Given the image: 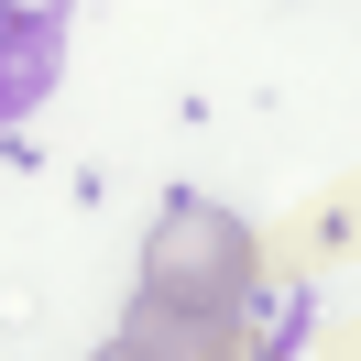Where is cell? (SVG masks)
I'll return each mask as SVG.
<instances>
[{
    "instance_id": "cell-1",
    "label": "cell",
    "mask_w": 361,
    "mask_h": 361,
    "mask_svg": "<svg viewBox=\"0 0 361 361\" xmlns=\"http://www.w3.org/2000/svg\"><path fill=\"white\" fill-rule=\"evenodd\" d=\"M142 295H164L186 317H230L252 295V219H230L219 197H176L142 230Z\"/></svg>"
},
{
    "instance_id": "cell-2",
    "label": "cell",
    "mask_w": 361,
    "mask_h": 361,
    "mask_svg": "<svg viewBox=\"0 0 361 361\" xmlns=\"http://www.w3.org/2000/svg\"><path fill=\"white\" fill-rule=\"evenodd\" d=\"M55 55H66V44H55V23H44V11L0 0V121H23L33 99L55 88Z\"/></svg>"
},
{
    "instance_id": "cell-3",
    "label": "cell",
    "mask_w": 361,
    "mask_h": 361,
    "mask_svg": "<svg viewBox=\"0 0 361 361\" xmlns=\"http://www.w3.org/2000/svg\"><path fill=\"white\" fill-rule=\"evenodd\" d=\"M219 329H230V317H186V307H164V295H142L121 339L154 350V361H219Z\"/></svg>"
},
{
    "instance_id": "cell-4",
    "label": "cell",
    "mask_w": 361,
    "mask_h": 361,
    "mask_svg": "<svg viewBox=\"0 0 361 361\" xmlns=\"http://www.w3.org/2000/svg\"><path fill=\"white\" fill-rule=\"evenodd\" d=\"M88 361H154V350H132V339H110V350H88Z\"/></svg>"
}]
</instances>
